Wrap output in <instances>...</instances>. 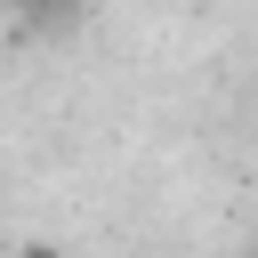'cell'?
Segmentation results:
<instances>
[]
</instances>
